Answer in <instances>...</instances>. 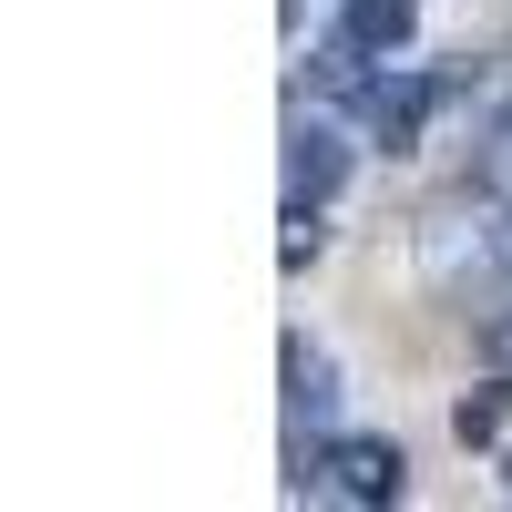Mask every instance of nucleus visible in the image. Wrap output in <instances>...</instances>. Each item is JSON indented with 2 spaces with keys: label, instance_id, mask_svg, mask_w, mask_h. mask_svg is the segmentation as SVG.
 <instances>
[{
  "label": "nucleus",
  "instance_id": "f257e3e1",
  "mask_svg": "<svg viewBox=\"0 0 512 512\" xmlns=\"http://www.w3.org/2000/svg\"><path fill=\"white\" fill-rule=\"evenodd\" d=\"M318 472H328L338 502H400V492H410L400 441H328V451H318Z\"/></svg>",
  "mask_w": 512,
  "mask_h": 512
},
{
  "label": "nucleus",
  "instance_id": "f03ea898",
  "mask_svg": "<svg viewBox=\"0 0 512 512\" xmlns=\"http://www.w3.org/2000/svg\"><path fill=\"white\" fill-rule=\"evenodd\" d=\"M431 103H441V82H420V72H379L369 93H359L369 134L390 144V154H410V144H420V123H431Z\"/></svg>",
  "mask_w": 512,
  "mask_h": 512
},
{
  "label": "nucleus",
  "instance_id": "7ed1b4c3",
  "mask_svg": "<svg viewBox=\"0 0 512 512\" xmlns=\"http://www.w3.org/2000/svg\"><path fill=\"white\" fill-rule=\"evenodd\" d=\"M338 185H349V144H338L328 123H297V134H287V195L328 205Z\"/></svg>",
  "mask_w": 512,
  "mask_h": 512
},
{
  "label": "nucleus",
  "instance_id": "20e7f679",
  "mask_svg": "<svg viewBox=\"0 0 512 512\" xmlns=\"http://www.w3.org/2000/svg\"><path fill=\"white\" fill-rule=\"evenodd\" d=\"M338 31L359 41V52H410V31H420V0H338Z\"/></svg>",
  "mask_w": 512,
  "mask_h": 512
},
{
  "label": "nucleus",
  "instance_id": "39448f33",
  "mask_svg": "<svg viewBox=\"0 0 512 512\" xmlns=\"http://www.w3.org/2000/svg\"><path fill=\"white\" fill-rule=\"evenodd\" d=\"M328 410H338V369H328V349L287 338V420H328Z\"/></svg>",
  "mask_w": 512,
  "mask_h": 512
},
{
  "label": "nucleus",
  "instance_id": "423d86ee",
  "mask_svg": "<svg viewBox=\"0 0 512 512\" xmlns=\"http://www.w3.org/2000/svg\"><path fill=\"white\" fill-rule=\"evenodd\" d=\"M502 420H512V390L492 379V390H472V400L451 410V431H461V451H492V441H502Z\"/></svg>",
  "mask_w": 512,
  "mask_h": 512
},
{
  "label": "nucleus",
  "instance_id": "0eeeda50",
  "mask_svg": "<svg viewBox=\"0 0 512 512\" xmlns=\"http://www.w3.org/2000/svg\"><path fill=\"white\" fill-rule=\"evenodd\" d=\"M502 492H512V451H502Z\"/></svg>",
  "mask_w": 512,
  "mask_h": 512
},
{
  "label": "nucleus",
  "instance_id": "6e6552de",
  "mask_svg": "<svg viewBox=\"0 0 512 512\" xmlns=\"http://www.w3.org/2000/svg\"><path fill=\"white\" fill-rule=\"evenodd\" d=\"M502 349H512V318H502Z\"/></svg>",
  "mask_w": 512,
  "mask_h": 512
}]
</instances>
